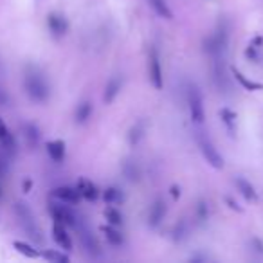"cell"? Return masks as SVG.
Masks as SVG:
<instances>
[{
  "label": "cell",
  "instance_id": "cell-1",
  "mask_svg": "<svg viewBox=\"0 0 263 263\" xmlns=\"http://www.w3.org/2000/svg\"><path fill=\"white\" fill-rule=\"evenodd\" d=\"M24 89H25V94L29 96L35 103H45L51 96L49 81H47L44 72L38 67H35V65H29L25 69Z\"/></svg>",
  "mask_w": 263,
  "mask_h": 263
},
{
  "label": "cell",
  "instance_id": "cell-2",
  "mask_svg": "<svg viewBox=\"0 0 263 263\" xmlns=\"http://www.w3.org/2000/svg\"><path fill=\"white\" fill-rule=\"evenodd\" d=\"M15 213H16L18 222H20L22 229L29 234V238L35 240L36 243L44 242V236H42V231H40V227H38V223H36V218H35V214H33V211H31L25 204L18 202L15 206Z\"/></svg>",
  "mask_w": 263,
  "mask_h": 263
},
{
  "label": "cell",
  "instance_id": "cell-3",
  "mask_svg": "<svg viewBox=\"0 0 263 263\" xmlns=\"http://www.w3.org/2000/svg\"><path fill=\"white\" fill-rule=\"evenodd\" d=\"M188 108H189V117L193 121V124L202 126L206 123V110H204V98L200 89L195 83L188 87Z\"/></svg>",
  "mask_w": 263,
  "mask_h": 263
},
{
  "label": "cell",
  "instance_id": "cell-4",
  "mask_svg": "<svg viewBox=\"0 0 263 263\" xmlns=\"http://www.w3.org/2000/svg\"><path fill=\"white\" fill-rule=\"evenodd\" d=\"M197 141H199V146L204 155V159L208 160L214 169H222L223 157L220 155L218 150H216V146H214V143L211 141V137H209L208 134H204V132H199V134H197Z\"/></svg>",
  "mask_w": 263,
  "mask_h": 263
},
{
  "label": "cell",
  "instance_id": "cell-5",
  "mask_svg": "<svg viewBox=\"0 0 263 263\" xmlns=\"http://www.w3.org/2000/svg\"><path fill=\"white\" fill-rule=\"evenodd\" d=\"M49 213H51V216H53L54 222L63 223L65 227L76 229L78 225H80V222H78V218H76V213L69 208V206H63V202L61 204H54V202L49 204Z\"/></svg>",
  "mask_w": 263,
  "mask_h": 263
},
{
  "label": "cell",
  "instance_id": "cell-6",
  "mask_svg": "<svg viewBox=\"0 0 263 263\" xmlns=\"http://www.w3.org/2000/svg\"><path fill=\"white\" fill-rule=\"evenodd\" d=\"M148 78L152 81L155 89L160 90L164 87V76H162V67H160V58L157 49H150L148 54Z\"/></svg>",
  "mask_w": 263,
  "mask_h": 263
},
{
  "label": "cell",
  "instance_id": "cell-7",
  "mask_svg": "<svg viewBox=\"0 0 263 263\" xmlns=\"http://www.w3.org/2000/svg\"><path fill=\"white\" fill-rule=\"evenodd\" d=\"M47 27H49V31L53 33V36L61 38V36H65V33L69 31V22H67V18H65L63 15H60V13H49V15H47Z\"/></svg>",
  "mask_w": 263,
  "mask_h": 263
},
{
  "label": "cell",
  "instance_id": "cell-8",
  "mask_svg": "<svg viewBox=\"0 0 263 263\" xmlns=\"http://www.w3.org/2000/svg\"><path fill=\"white\" fill-rule=\"evenodd\" d=\"M78 231H80V236H81V242H83V247L85 251H87V254H89L90 258H100L101 256V247L100 243H98V240L92 236V234L89 233V231H85V229H81L80 225H78Z\"/></svg>",
  "mask_w": 263,
  "mask_h": 263
},
{
  "label": "cell",
  "instance_id": "cell-9",
  "mask_svg": "<svg viewBox=\"0 0 263 263\" xmlns=\"http://www.w3.org/2000/svg\"><path fill=\"white\" fill-rule=\"evenodd\" d=\"M53 197L63 204H78L81 200L80 191L76 188H69V186H61V188L53 189Z\"/></svg>",
  "mask_w": 263,
  "mask_h": 263
},
{
  "label": "cell",
  "instance_id": "cell-10",
  "mask_svg": "<svg viewBox=\"0 0 263 263\" xmlns=\"http://www.w3.org/2000/svg\"><path fill=\"white\" fill-rule=\"evenodd\" d=\"M76 189L80 191L81 199L89 200V202H94V200H98V197H100V189H98V186H96L92 180L89 179H80L78 180V184H76Z\"/></svg>",
  "mask_w": 263,
  "mask_h": 263
},
{
  "label": "cell",
  "instance_id": "cell-11",
  "mask_svg": "<svg viewBox=\"0 0 263 263\" xmlns=\"http://www.w3.org/2000/svg\"><path fill=\"white\" fill-rule=\"evenodd\" d=\"M53 238H54V242L58 243L61 249H65V251H70V249H72V240H70V234L67 233V227H65L63 223L54 222V225H53Z\"/></svg>",
  "mask_w": 263,
  "mask_h": 263
},
{
  "label": "cell",
  "instance_id": "cell-12",
  "mask_svg": "<svg viewBox=\"0 0 263 263\" xmlns=\"http://www.w3.org/2000/svg\"><path fill=\"white\" fill-rule=\"evenodd\" d=\"M164 214H166V206H164V202L160 199L155 200L148 211V223L152 227H157V225L164 220Z\"/></svg>",
  "mask_w": 263,
  "mask_h": 263
},
{
  "label": "cell",
  "instance_id": "cell-13",
  "mask_svg": "<svg viewBox=\"0 0 263 263\" xmlns=\"http://www.w3.org/2000/svg\"><path fill=\"white\" fill-rule=\"evenodd\" d=\"M0 143H2L5 152H9V154H15L16 152V141L13 137V134L9 132V128L2 121V117H0Z\"/></svg>",
  "mask_w": 263,
  "mask_h": 263
},
{
  "label": "cell",
  "instance_id": "cell-14",
  "mask_svg": "<svg viewBox=\"0 0 263 263\" xmlns=\"http://www.w3.org/2000/svg\"><path fill=\"white\" fill-rule=\"evenodd\" d=\"M234 186H236V189H238L240 193H242L247 200H251V202H256V200H258V193H256L254 186L249 182V180L242 179V177H236V179H234Z\"/></svg>",
  "mask_w": 263,
  "mask_h": 263
},
{
  "label": "cell",
  "instance_id": "cell-15",
  "mask_svg": "<svg viewBox=\"0 0 263 263\" xmlns=\"http://www.w3.org/2000/svg\"><path fill=\"white\" fill-rule=\"evenodd\" d=\"M121 89H123V78L114 76V78L106 83V87H105V101H106V103H112V101L117 98V94L121 92Z\"/></svg>",
  "mask_w": 263,
  "mask_h": 263
},
{
  "label": "cell",
  "instance_id": "cell-16",
  "mask_svg": "<svg viewBox=\"0 0 263 263\" xmlns=\"http://www.w3.org/2000/svg\"><path fill=\"white\" fill-rule=\"evenodd\" d=\"M103 234H105V238H106V242L110 243V245H114V247H121L124 243V236L121 231H117V227L115 225H105L103 229Z\"/></svg>",
  "mask_w": 263,
  "mask_h": 263
},
{
  "label": "cell",
  "instance_id": "cell-17",
  "mask_svg": "<svg viewBox=\"0 0 263 263\" xmlns=\"http://www.w3.org/2000/svg\"><path fill=\"white\" fill-rule=\"evenodd\" d=\"M47 154L54 162H61L65 159V143L63 141H49L47 143Z\"/></svg>",
  "mask_w": 263,
  "mask_h": 263
},
{
  "label": "cell",
  "instance_id": "cell-18",
  "mask_svg": "<svg viewBox=\"0 0 263 263\" xmlns=\"http://www.w3.org/2000/svg\"><path fill=\"white\" fill-rule=\"evenodd\" d=\"M148 4L160 18H164V20H171V18H173V11L169 9V5L166 0H148Z\"/></svg>",
  "mask_w": 263,
  "mask_h": 263
},
{
  "label": "cell",
  "instance_id": "cell-19",
  "mask_svg": "<svg viewBox=\"0 0 263 263\" xmlns=\"http://www.w3.org/2000/svg\"><path fill=\"white\" fill-rule=\"evenodd\" d=\"M94 108H92V103L90 101H83L76 106V112H74V121L78 124H83L90 119V115H92Z\"/></svg>",
  "mask_w": 263,
  "mask_h": 263
},
{
  "label": "cell",
  "instance_id": "cell-20",
  "mask_svg": "<svg viewBox=\"0 0 263 263\" xmlns=\"http://www.w3.org/2000/svg\"><path fill=\"white\" fill-rule=\"evenodd\" d=\"M105 218L108 220L110 225H115V227L123 225V214H121L119 209L114 208V204H110L108 208L105 209Z\"/></svg>",
  "mask_w": 263,
  "mask_h": 263
},
{
  "label": "cell",
  "instance_id": "cell-21",
  "mask_svg": "<svg viewBox=\"0 0 263 263\" xmlns=\"http://www.w3.org/2000/svg\"><path fill=\"white\" fill-rule=\"evenodd\" d=\"M123 173L130 182H137L141 177L139 166H137L135 162H132V160H126V162L123 164Z\"/></svg>",
  "mask_w": 263,
  "mask_h": 263
},
{
  "label": "cell",
  "instance_id": "cell-22",
  "mask_svg": "<svg viewBox=\"0 0 263 263\" xmlns=\"http://www.w3.org/2000/svg\"><path fill=\"white\" fill-rule=\"evenodd\" d=\"M13 247H15L20 254L27 256V258H38V256H40V253H38L33 245H29V243H25V242H15L13 243Z\"/></svg>",
  "mask_w": 263,
  "mask_h": 263
},
{
  "label": "cell",
  "instance_id": "cell-23",
  "mask_svg": "<svg viewBox=\"0 0 263 263\" xmlns=\"http://www.w3.org/2000/svg\"><path fill=\"white\" fill-rule=\"evenodd\" d=\"M24 132H25V137H27V143L31 146H36V144L40 143V130L36 128L35 124H25L24 126Z\"/></svg>",
  "mask_w": 263,
  "mask_h": 263
},
{
  "label": "cell",
  "instance_id": "cell-24",
  "mask_svg": "<svg viewBox=\"0 0 263 263\" xmlns=\"http://www.w3.org/2000/svg\"><path fill=\"white\" fill-rule=\"evenodd\" d=\"M233 74H234V78H236V80L242 83V87H245L247 90H260V89H263L262 83H254V81L247 80V78H245V76H243L238 69H233Z\"/></svg>",
  "mask_w": 263,
  "mask_h": 263
},
{
  "label": "cell",
  "instance_id": "cell-25",
  "mask_svg": "<svg viewBox=\"0 0 263 263\" xmlns=\"http://www.w3.org/2000/svg\"><path fill=\"white\" fill-rule=\"evenodd\" d=\"M220 117H222V121L229 128V132H234V128H236V114L231 112L229 108H222L220 110Z\"/></svg>",
  "mask_w": 263,
  "mask_h": 263
},
{
  "label": "cell",
  "instance_id": "cell-26",
  "mask_svg": "<svg viewBox=\"0 0 263 263\" xmlns=\"http://www.w3.org/2000/svg\"><path fill=\"white\" fill-rule=\"evenodd\" d=\"M144 128H146V124H144L143 121H139V123L135 124L134 128L130 130V135H128L130 144H137V143H139L141 137L144 135Z\"/></svg>",
  "mask_w": 263,
  "mask_h": 263
},
{
  "label": "cell",
  "instance_id": "cell-27",
  "mask_svg": "<svg viewBox=\"0 0 263 263\" xmlns=\"http://www.w3.org/2000/svg\"><path fill=\"white\" fill-rule=\"evenodd\" d=\"M42 256L45 260H49L51 263H69V256L63 253H58V251H45Z\"/></svg>",
  "mask_w": 263,
  "mask_h": 263
},
{
  "label": "cell",
  "instance_id": "cell-28",
  "mask_svg": "<svg viewBox=\"0 0 263 263\" xmlns=\"http://www.w3.org/2000/svg\"><path fill=\"white\" fill-rule=\"evenodd\" d=\"M105 202L106 204H119L123 202V193L117 188H108L105 191Z\"/></svg>",
  "mask_w": 263,
  "mask_h": 263
},
{
  "label": "cell",
  "instance_id": "cell-29",
  "mask_svg": "<svg viewBox=\"0 0 263 263\" xmlns=\"http://www.w3.org/2000/svg\"><path fill=\"white\" fill-rule=\"evenodd\" d=\"M7 103H9V98L5 94V90L0 87V106H7Z\"/></svg>",
  "mask_w": 263,
  "mask_h": 263
},
{
  "label": "cell",
  "instance_id": "cell-30",
  "mask_svg": "<svg viewBox=\"0 0 263 263\" xmlns=\"http://www.w3.org/2000/svg\"><path fill=\"white\" fill-rule=\"evenodd\" d=\"M29 188H31V182H25V184H24V189H25V193H27V191H29Z\"/></svg>",
  "mask_w": 263,
  "mask_h": 263
},
{
  "label": "cell",
  "instance_id": "cell-31",
  "mask_svg": "<svg viewBox=\"0 0 263 263\" xmlns=\"http://www.w3.org/2000/svg\"><path fill=\"white\" fill-rule=\"evenodd\" d=\"M0 195H2V191H0Z\"/></svg>",
  "mask_w": 263,
  "mask_h": 263
}]
</instances>
